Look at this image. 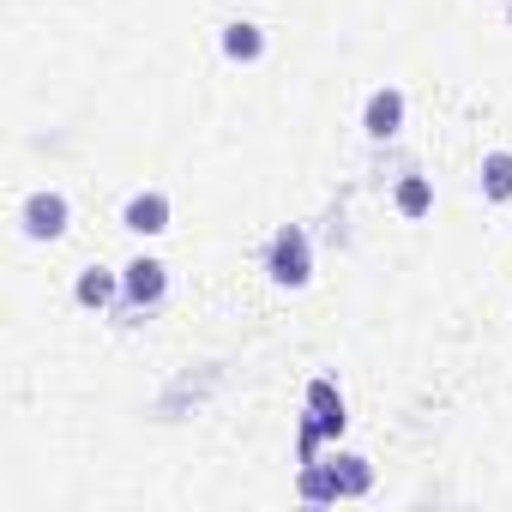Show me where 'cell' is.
Here are the masks:
<instances>
[{
  "mask_svg": "<svg viewBox=\"0 0 512 512\" xmlns=\"http://www.w3.org/2000/svg\"><path fill=\"white\" fill-rule=\"evenodd\" d=\"M266 272H272V284H284V290H302V284L314 278V241H308L302 223H284V229L272 235V247H266Z\"/></svg>",
  "mask_w": 512,
  "mask_h": 512,
  "instance_id": "6da1fadb",
  "label": "cell"
},
{
  "mask_svg": "<svg viewBox=\"0 0 512 512\" xmlns=\"http://www.w3.org/2000/svg\"><path fill=\"white\" fill-rule=\"evenodd\" d=\"M163 290H169V266H163V260H151V253H139V260L121 272V320L151 314V308L163 302Z\"/></svg>",
  "mask_w": 512,
  "mask_h": 512,
  "instance_id": "7a4b0ae2",
  "label": "cell"
},
{
  "mask_svg": "<svg viewBox=\"0 0 512 512\" xmlns=\"http://www.w3.org/2000/svg\"><path fill=\"white\" fill-rule=\"evenodd\" d=\"M19 223H25V235H31V241H55V235H67V223H73V205H67V193H55V187H37V193L19 205Z\"/></svg>",
  "mask_w": 512,
  "mask_h": 512,
  "instance_id": "3957f363",
  "label": "cell"
},
{
  "mask_svg": "<svg viewBox=\"0 0 512 512\" xmlns=\"http://www.w3.org/2000/svg\"><path fill=\"white\" fill-rule=\"evenodd\" d=\"M398 127H404V91L398 85H380L368 97V109H362V133L368 139H398Z\"/></svg>",
  "mask_w": 512,
  "mask_h": 512,
  "instance_id": "277c9868",
  "label": "cell"
},
{
  "mask_svg": "<svg viewBox=\"0 0 512 512\" xmlns=\"http://www.w3.org/2000/svg\"><path fill=\"white\" fill-rule=\"evenodd\" d=\"M121 223L133 229V235H163L169 229V193H133L127 199V211H121Z\"/></svg>",
  "mask_w": 512,
  "mask_h": 512,
  "instance_id": "5b68a950",
  "label": "cell"
},
{
  "mask_svg": "<svg viewBox=\"0 0 512 512\" xmlns=\"http://www.w3.org/2000/svg\"><path fill=\"white\" fill-rule=\"evenodd\" d=\"M308 416L320 422V434H326V440H338V434H344V422H350V416H344V392H338L332 380H308Z\"/></svg>",
  "mask_w": 512,
  "mask_h": 512,
  "instance_id": "8992f818",
  "label": "cell"
},
{
  "mask_svg": "<svg viewBox=\"0 0 512 512\" xmlns=\"http://www.w3.org/2000/svg\"><path fill=\"white\" fill-rule=\"evenodd\" d=\"M326 464H332V482H338V500H362V494L374 488V470H368V458H362V452H332Z\"/></svg>",
  "mask_w": 512,
  "mask_h": 512,
  "instance_id": "52a82bcc",
  "label": "cell"
},
{
  "mask_svg": "<svg viewBox=\"0 0 512 512\" xmlns=\"http://www.w3.org/2000/svg\"><path fill=\"white\" fill-rule=\"evenodd\" d=\"M223 55H229V61H260V55H266V31L247 25V19L223 25Z\"/></svg>",
  "mask_w": 512,
  "mask_h": 512,
  "instance_id": "ba28073f",
  "label": "cell"
},
{
  "mask_svg": "<svg viewBox=\"0 0 512 512\" xmlns=\"http://www.w3.org/2000/svg\"><path fill=\"white\" fill-rule=\"evenodd\" d=\"M73 296H79V308H109V302L121 296V278H115V272H103V266H91V272H79Z\"/></svg>",
  "mask_w": 512,
  "mask_h": 512,
  "instance_id": "9c48e42d",
  "label": "cell"
},
{
  "mask_svg": "<svg viewBox=\"0 0 512 512\" xmlns=\"http://www.w3.org/2000/svg\"><path fill=\"white\" fill-rule=\"evenodd\" d=\"M302 500H314V506H332L338 500V482H332V464L326 458H314V464H302Z\"/></svg>",
  "mask_w": 512,
  "mask_h": 512,
  "instance_id": "30bf717a",
  "label": "cell"
},
{
  "mask_svg": "<svg viewBox=\"0 0 512 512\" xmlns=\"http://www.w3.org/2000/svg\"><path fill=\"white\" fill-rule=\"evenodd\" d=\"M482 193L488 199H512V151H488L482 157Z\"/></svg>",
  "mask_w": 512,
  "mask_h": 512,
  "instance_id": "8fae6325",
  "label": "cell"
},
{
  "mask_svg": "<svg viewBox=\"0 0 512 512\" xmlns=\"http://www.w3.org/2000/svg\"><path fill=\"white\" fill-rule=\"evenodd\" d=\"M428 205H434L428 175H404V181H398V211H404V217H428Z\"/></svg>",
  "mask_w": 512,
  "mask_h": 512,
  "instance_id": "7c38bea8",
  "label": "cell"
},
{
  "mask_svg": "<svg viewBox=\"0 0 512 512\" xmlns=\"http://www.w3.org/2000/svg\"><path fill=\"white\" fill-rule=\"evenodd\" d=\"M320 440H326V434H320V422H314V416H302V428H296V458H302V464H314V458H320Z\"/></svg>",
  "mask_w": 512,
  "mask_h": 512,
  "instance_id": "4fadbf2b",
  "label": "cell"
},
{
  "mask_svg": "<svg viewBox=\"0 0 512 512\" xmlns=\"http://www.w3.org/2000/svg\"><path fill=\"white\" fill-rule=\"evenodd\" d=\"M506 19H512V7H506Z\"/></svg>",
  "mask_w": 512,
  "mask_h": 512,
  "instance_id": "5bb4252c",
  "label": "cell"
}]
</instances>
